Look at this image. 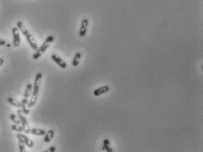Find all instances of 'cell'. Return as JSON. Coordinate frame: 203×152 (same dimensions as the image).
I'll return each mask as SVG.
<instances>
[{"instance_id": "obj_20", "label": "cell", "mask_w": 203, "mask_h": 152, "mask_svg": "<svg viewBox=\"0 0 203 152\" xmlns=\"http://www.w3.org/2000/svg\"><path fill=\"white\" fill-rule=\"evenodd\" d=\"M103 150H106L107 152H112L113 150H112V148L110 147V145H104L103 146Z\"/></svg>"}, {"instance_id": "obj_3", "label": "cell", "mask_w": 203, "mask_h": 152, "mask_svg": "<svg viewBox=\"0 0 203 152\" xmlns=\"http://www.w3.org/2000/svg\"><path fill=\"white\" fill-rule=\"evenodd\" d=\"M54 40H55V38H54L53 36H49V37L45 39V41L43 42V43L42 44V46H41L40 48H38L36 51V53L33 55V58L36 59V60L38 59V58H40V57L42 56V54L47 51V49L50 47L51 43Z\"/></svg>"}, {"instance_id": "obj_2", "label": "cell", "mask_w": 203, "mask_h": 152, "mask_svg": "<svg viewBox=\"0 0 203 152\" xmlns=\"http://www.w3.org/2000/svg\"><path fill=\"white\" fill-rule=\"evenodd\" d=\"M17 27H18V29L23 34V36L26 37V39L27 40L28 43L30 44V47H31L34 51H36L37 49H38V45H37L36 42V40H35V38L33 37V36L29 33V31L27 29V27H25V25L23 24V22L18 21V22H17Z\"/></svg>"}, {"instance_id": "obj_7", "label": "cell", "mask_w": 203, "mask_h": 152, "mask_svg": "<svg viewBox=\"0 0 203 152\" xmlns=\"http://www.w3.org/2000/svg\"><path fill=\"white\" fill-rule=\"evenodd\" d=\"M89 21L87 19H84L83 21H81V26L80 28V32H79V36L80 37H83L86 36L87 32H88V27H89Z\"/></svg>"}, {"instance_id": "obj_18", "label": "cell", "mask_w": 203, "mask_h": 152, "mask_svg": "<svg viewBox=\"0 0 203 152\" xmlns=\"http://www.w3.org/2000/svg\"><path fill=\"white\" fill-rule=\"evenodd\" d=\"M0 46H6V47H11V44L10 43H8V42L5 41V40H3V39H1L0 38Z\"/></svg>"}, {"instance_id": "obj_11", "label": "cell", "mask_w": 203, "mask_h": 152, "mask_svg": "<svg viewBox=\"0 0 203 152\" xmlns=\"http://www.w3.org/2000/svg\"><path fill=\"white\" fill-rule=\"evenodd\" d=\"M54 135H55L54 131H53L52 129H50V130H49L48 132H46V134L44 135L43 142H46V143H49V142H51L52 139H53V137H54Z\"/></svg>"}, {"instance_id": "obj_14", "label": "cell", "mask_w": 203, "mask_h": 152, "mask_svg": "<svg viewBox=\"0 0 203 152\" xmlns=\"http://www.w3.org/2000/svg\"><path fill=\"white\" fill-rule=\"evenodd\" d=\"M7 102L11 104L12 105H13V106H15L17 108H21V102H19V101H17V100L13 99L12 97H8L7 98Z\"/></svg>"}, {"instance_id": "obj_19", "label": "cell", "mask_w": 203, "mask_h": 152, "mask_svg": "<svg viewBox=\"0 0 203 152\" xmlns=\"http://www.w3.org/2000/svg\"><path fill=\"white\" fill-rule=\"evenodd\" d=\"M19 149H20V151L21 152L25 151V144L21 141H19Z\"/></svg>"}, {"instance_id": "obj_10", "label": "cell", "mask_w": 203, "mask_h": 152, "mask_svg": "<svg viewBox=\"0 0 203 152\" xmlns=\"http://www.w3.org/2000/svg\"><path fill=\"white\" fill-rule=\"evenodd\" d=\"M27 103H28V98H23V99L21 100V108H22V112L24 113V114H29V108H27Z\"/></svg>"}, {"instance_id": "obj_21", "label": "cell", "mask_w": 203, "mask_h": 152, "mask_svg": "<svg viewBox=\"0 0 203 152\" xmlns=\"http://www.w3.org/2000/svg\"><path fill=\"white\" fill-rule=\"evenodd\" d=\"M56 151V147H54V146H51V147H50L48 149L46 152H54Z\"/></svg>"}, {"instance_id": "obj_15", "label": "cell", "mask_w": 203, "mask_h": 152, "mask_svg": "<svg viewBox=\"0 0 203 152\" xmlns=\"http://www.w3.org/2000/svg\"><path fill=\"white\" fill-rule=\"evenodd\" d=\"M80 58H81V54H80V52L76 53L75 56H74V58H73V63H72L73 66H75V67L78 66L79 64H80Z\"/></svg>"}, {"instance_id": "obj_12", "label": "cell", "mask_w": 203, "mask_h": 152, "mask_svg": "<svg viewBox=\"0 0 203 152\" xmlns=\"http://www.w3.org/2000/svg\"><path fill=\"white\" fill-rule=\"evenodd\" d=\"M32 90H33V85L31 83H28L27 85L26 90H25V93H24V97L25 98H28L31 96Z\"/></svg>"}, {"instance_id": "obj_16", "label": "cell", "mask_w": 203, "mask_h": 152, "mask_svg": "<svg viewBox=\"0 0 203 152\" xmlns=\"http://www.w3.org/2000/svg\"><path fill=\"white\" fill-rule=\"evenodd\" d=\"M10 120L12 121V122H14V124H17V125H20V124H21V121H20L19 117H18V115L14 114V113H11Z\"/></svg>"}, {"instance_id": "obj_23", "label": "cell", "mask_w": 203, "mask_h": 152, "mask_svg": "<svg viewBox=\"0 0 203 152\" xmlns=\"http://www.w3.org/2000/svg\"><path fill=\"white\" fill-rule=\"evenodd\" d=\"M4 62H5V60H4V58H0V66L4 64Z\"/></svg>"}, {"instance_id": "obj_13", "label": "cell", "mask_w": 203, "mask_h": 152, "mask_svg": "<svg viewBox=\"0 0 203 152\" xmlns=\"http://www.w3.org/2000/svg\"><path fill=\"white\" fill-rule=\"evenodd\" d=\"M30 133L35 135H44L46 134V131L44 129H39V128H32Z\"/></svg>"}, {"instance_id": "obj_22", "label": "cell", "mask_w": 203, "mask_h": 152, "mask_svg": "<svg viewBox=\"0 0 203 152\" xmlns=\"http://www.w3.org/2000/svg\"><path fill=\"white\" fill-rule=\"evenodd\" d=\"M104 145H110V142H109V141L108 139H105L104 141Z\"/></svg>"}, {"instance_id": "obj_4", "label": "cell", "mask_w": 203, "mask_h": 152, "mask_svg": "<svg viewBox=\"0 0 203 152\" xmlns=\"http://www.w3.org/2000/svg\"><path fill=\"white\" fill-rule=\"evenodd\" d=\"M23 112H22V110H18V117H19V119H20V121H21V126L23 127V129H24V132L26 133V134H30V127H29V125H28V122L27 120L26 117L22 114Z\"/></svg>"}, {"instance_id": "obj_1", "label": "cell", "mask_w": 203, "mask_h": 152, "mask_svg": "<svg viewBox=\"0 0 203 152\" xmlns=\"http://www.w3.org/2000/svg\"><path fill=\"white\" fill-rule=\"evenodd\" d=\"M42 78V73H38L35 79V83L33 85V90H32L31 98L27 103V108H32L34 105H36L37 99H38V94H39V90H40V83H41V80Z\"/></svg>"}, {"instance_id": "obj_8", "label": "cell", "mask_w": 203, "mask_h": 152, "mask_svg": "<svg viewBox=\"0 0 203 152\" xmlns=\"http://www.w3.org/2000/svg\"><path fill=\"white\" fill-rule=\"evenodd\" d=\"M51 59L54 62H56V63L57 64V66H58L59 67H61L62 69H65L67 67V64L65 63L62 58H60V57H58L56 54H52Z\"/></svg>"}, {"instance_id": "obj_5", "label": "cell", "mask_w": 203, "mask_h": 152, "mask_svg": "<svg viewBox=\"0 0 203 152\" xmlns=\"http://www.w3.org/2000/svg\"><path fill=\"white\" fill-rule=\"evenodd\" d=\"M16 136H17V139H18L19 141H21V142H23L25 145H27V147L29 148L34 147V142H33L32 140H30L28 137L26 136L25 135H22V134H21V133H19Z\"/></svg>"}, {"instance_id": "obj_17", "label": "cell", "mask_w": 203, "mask_h": 152, "mask_svg": "<svg viewBox=\"0 0 203 152\" xmlns=\"http://www.w3.org/2000/svg\"><path fill=\"white\" fill-rule=\"evenodd\" d=\"M12 130H14V131H16V132H19V133L24 132V129H23L22 126L17 125V124H15V125H12Z\"/></svg>"}, {"instance_id": "obj_9", "label": "cell", "mask_w": 203, "mask_h": 152, "mask_svg": "<svg viewBox=\"0 0 203 152\" xmlns=\"http://www.w3.org/2000/svg\"><path fill=\"white\" fill-rule=\"evenodd\" d=\"M109 90V86H107V85H105V86H102V87H100V88H98V89H96L95 90H94V96H101V95L107 93Z\"/></svg>"}, {"instance_id": "obj_6", "label": "cell", "mask_w": 203, "mask_h": 152, "mask_svg": "<svg viewBox=\"0 0 203 152\" xmlns=\"http://www.w3.org/2000/svg\"><path fill=\"white\" fill-rule=\"evenodd\" d=\"M12 37H13V46L14 47H19L20 44H21V37H20V32H19V29L18 27H12Z\"/></svg>"}]
</instances>
